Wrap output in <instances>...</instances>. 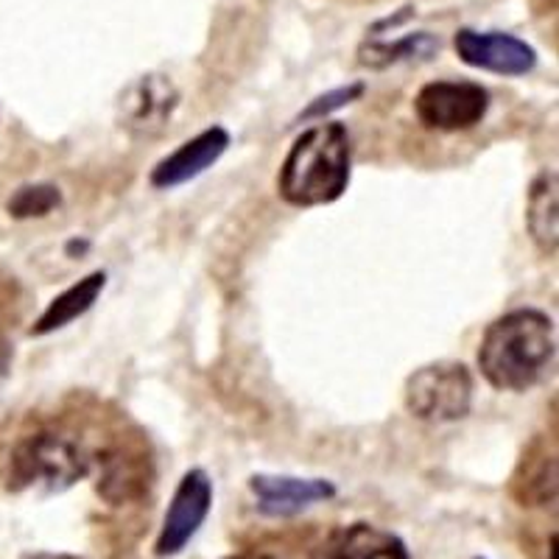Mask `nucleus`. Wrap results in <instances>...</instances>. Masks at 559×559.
Masks as SVG:
<instances>
[{
    "instance_id": "4",
    "label": "nucleus",
    "mask_w": 559,
    "mask_h": 559,
    "mask_svg": "<svg viewBox=\"0 0 559 559\" xmlns=\"http://www.w3.org/2000/svg\"><path fill=\"white\" fill-rule=\"evenodd\" d=\"M406 406L426 423H456L473 406V376L459 361L419 367L406 381Z\"/></svg>"
},
{
    "instance_id": "6",
    "label": "nucleus",
    "mask_w": 559,
    "mask_h": 559,
    "mask_svg": "<svg viewBox=\"0 0 559 559\" xmlns=\"http://www.w3.org/2000/svg\"><path fill=\"white\" fill-rule=\"evenodd\" d=\"M179 107V90L168 76L148 73L129 84L118 98V123L132 138H157Z\"/></svg>"
},
{
    "instance_id": "3",
    "label": "nucleus",
    "mask_w": 559,
    "mask_h": 559,
    "mask_svg": "<svg viewBox=\"0 0 559 559\" xmlns=\"http://www.w3.org/2000/svg\"><path fill=\"white\" fill-rule=\"evenodd\" d=\"M90 462L76 439L57 431L23 437L9 459V489L34 496H59L90 473Z\"/></svg>"
},
{
    "instance_id": "8",
    "label": "nucleus",
    "mask_w": 559,
    "mask_h": 559,
    "mask_svg": "<svg viewBox=\"0 0 559 559\" xmlns=\"http://www.w3.org/2000/svg\"><path fill=\"white\" fill-rule=\"evenodd\" d=\"M453 45L464 64L498 73V76H526L537 64V51L512 34L462 28L456 32Z\"/></svg>"
},
{
    "instance_id": "9",
    "label": "nucleus",
    "mask_w": 559,
    "mask_h": 559,
    "mask_svg": "<svg viewBox=\"0 0 559 559\" xmlns=\"http://www.w3.org/2000/svg\"><path fill=\"white\" fill-rule=\"evenodd\" d=\"M249 489L258 501L254 507L269 518H294L336 496V487L328 478L272 476V473H258L249 478Z\"/></svg>"
},
{
    "instance_id": "10",
    "label": "nucleus",
    "mask_w": 559,
    "mask_h": 559,
    "mask_svg": "<svg viewBox=\"0 0 559 559\" xmlns=\"http://www.w3.org/2000/svg\"><path fill=\"white\" fill-rule=\"evenodd\" d=\"M229 148V132L222 127H210L204 132H199L197 138H191L188 143L177 148L174 154H168L166 159H159L154 166L148 182L159 191H171L179 185L191 182V179L202 177L207 168H213L218 159L224 157V152Z\"/></svg>"
},
{
    "instance_id": "1",
    "label": "nucleus",
    "mask_w": 559,
    "mask_h": 559,
    "mask_svg": "<svg viewBox=\"0 0 559 559\" xmlns=\"http://www.w3.org/2000/svg\"><path fill=\"white\" fill-rule=\"evenodd\" d=\"M554 353L557 336L551 317L521 308L489 324L478 347V367L492 389L526 392L546 378Z\"/></svg>"
},
{
    "instance_id": "12",
    "label": "nucleus",
    "mask_w": 559,
    "mask_h": 559,
    "mask_svg": "<svg viewBox=\"0 0 559 559\" xmlns=\"http://www.w3.org/2000/svg\"><path fill=\"white\" fill-rule=\"evenodd\" d=\"M104 286H107V274L93 272L84 280H79V283H73L70 288H64L59 297H53L48 302L43 317L34 322L32 336H48V333L62 331L70 322H76L79 317H84L90 308L96 306V299L102 297Z\"/></svg>"
},
{
    "instance_id": "16",
    "label": "nucleus",
    "mask_w": 559,
    "mask_h": 559,
    "mask_svg": "<svg viewBox=\"0 0 559 559\" xmlns=\"http://www.w3.org/2000/svg\"><path fill=\"white\" fill-rule=\"evenodd\" d=\"M62 204V193L57 185L39 182V185H23L9 199V213L14 218H43Z\"/></svg>"
},
{
    "instance_id": "2",
    "label": "nucleus",
    "mask_w": 559,
    "mask_h": 559,
    "mask_svg": "<svg viewBox=\"0 0 559 559\" xmlns=\"http://www.w3.org/2000/svg\"><path fill=\"white\" fill-rule=\"evenodd\" d=\"M353 146L338 121H322L306 129L288 148L277 177L280 197L294 207H319L342 199L349 185Z\"/></svg>"
},
{
    "instance_id": "11",
    "label": "nucleus",
    "mask_w": 559,
    "mask_h": 559,
    "mask_svg": "<svg viewBox=\"0 0 559 559\" xmlns=\"http://www.w3.org/2000/svg\"><path fill=\"white\" fill-rule=\"evenodd\" d=\"M311 559H412L406 543L372 523L336 526L317 548Z\"/></svg>"
},
{
    "instance_id": "14",
    "label": "nucleus",
    "mask_w": 559,
    "mask_h": 559,
    "mask_svg": "<svg viewBox=\"0 0 559 559\" xmlns=\"http://www.w3.org/2000/svg\"><path fill=\"white\" fill-rule=\"evenodd\" d=\"M526 224L534 243L543 252H557V174H540V177L534 179L532 193H528Z\"/></svg>"
},
{
    "instance_id": "18",
    "label": "nucleus",
    "mask_w": 559,
    "mask_h": 559,
    "mask_svg": "<svg viewBox=\"0 0 559 559\" xmlns=\"http://www.w3.org/2000/svg\"><path fill=\"white\" fill-rule=\"evenodd\" d=\"M361 96H364V84L361 82L347 84V87L331 90V93L319 96L317 102H313L311 107L306 109V112L299 115V118H302V121H324L328 115L336 112V109H342V107H347V104L358 102Z\"/></svg>"
},
{
    "instance_id": "17",
    "label": "nucleus",
    "mask_w": 559,
    "mask_h": 559,
    "mask_svg": "<svg viewBox=\"0 0 559 559\" xmlns=\"http://www.w3.org/2000/svg\"><path fill=\"white\" fill-rule=\"evenodd\" d=\"M521 473H526L528 481H518L526 487V492L521 496L523 507H534V503H546L554 501V489H557V464H554V456H546L543 453L537 462L528 456H523Z\"/></svg>"
},
{
    "instance_id": "13",
    "label": "nucleus",
    "mask_w": 559,
    "mask_h": 559,
    "mask_svg": "<svg viewBox=\"0 0 559 559\" xmlns=\"http://www.w3.org/2000/svg\"><path fill=\"white\" fill-rule=\"evenodd\" d=\"M148 489V473L143 459H134L129 453H115L112 459H104V471L98 476V496L107 498L112 507L134 501Z\"/></svg>"
},
{
    "instance_id": "5",
    "label": "nucleus",
    "mask_w": 559,
    "mask_h": 559,
    "mask_svg": "<svg viewBox=\"0 0 559 559\" xmlns=\"http://www.w3.org/2000/svg\"><path fill=\"white\" fill-rule=\"evenodd\" d=\"M414 112L433 132H464L487 118L489 93L476 82H431L414 98Z\"/></svg>"
},
{
    "instance_id": "19",
    "label": "nucleus",
    "mask_w": 559,
    "mask_h": 559,
    "mask_svg": "<svg viewBox=\"0 0 559 559\" xmlns=\"http://www.w3.org/2000/svg\"><path fill=\"white\" fill-rule=\"evenodd\" d=\"M23 559H76V557H68V554H28Z\"/></svg>"
},
{
    "instance_id": "15",
    "label": "nucleus",
    "mask_w": 559,
    "mask_h": 559,
    "mask_svg": "<svg viewBox=\"0 0 559 559\" xmlns=\"http://www.w3.org/2000/svg\"><path fill=\"white\" fill-rule=\"evenodd\" d=\"M433 51H439V39L428 37V34H412V37L397 39V43L364 45L358 62L367 64V68H389V64L403 62V59H428Z\"/></svg>"
},
{
    "instance_id": "20",
    "label": "nucleus",
    "mask_w": 559,
    "mask_h": 559,
    "mask_svg": "<svg viewBox=\"0 0 559 559\" xmlns=\"http://www.w3.org/2000/svg\"><path fill=\"white\" fill-rule=\"evenodd\" d=\"M227 559H274L269 554H236V557H227Z\"/></svg>"
},
{
    "instance_id": "21",
    "label": "nucleus",
    "mask_w": 559,
    "mask_h": 559,
    "mask_svg": "<svg viewBox=\"0 0 559 559\" xmlns=\"http://www.w3.org/2000/svg\"><path fill=\"white\" fill-rule=\"evenodd\" d=\"M3 367H7V361H3V356H0V376H3Z\"/></svg>"
},
{
    "instance_id": "7",
    "label": "nucleus",
    "mask_w": 559,
    "mask_h": 559,
    "mask_svg": "<svg viewBox=\"0 0 559 559\" xmlns=\"http://www.w3.org/2000/svg\"><path fill=\"white\" fill-rule=\"evenodd\" d=\"M210 507H213V481L204 471H188L168 503L166 521L159 528V537L154 543L157 557H177L185 546L197 537L202 523L207 521Z\"/></svg>"
}]
</instances>
